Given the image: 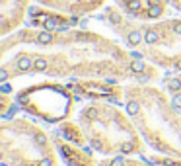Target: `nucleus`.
<instances>
[{"label": "nucleus", "mask_w": 181, "mask_h": 166, "mask_svg": "<svg viewBox=\"0 0 181 166\" xmlns=\"http://www.w3.org/2000/svg\"><path fill=\"white\" fill-rule=\"evenodd\" d=\"M10 90H12V88H10V84H6V82H4V84H2V94H8Z\"/></svg>", "instance_id": "obj_16"}, {"label": "nucleus", "mask_w": 181, "mask_h": 166, "mask_svg": "<svg viewBox=\"0 0 181 166\" xmlns=\"http://www.w3.org/2000/svg\"><path fill=\"white\" fill-rule=\"evenodd\" d=\"M92 147L95 149V151H102V149H103V147H102V143H99V141H92Z\"/></svg>", "instance_id": "obj_15"}, {"label": "nucleus", "mask_w": 181, "mask_h": 166, "mask_svg": "<svg viewBox=\"0 0 181 166\" xmlns=\"http://www.w3.org/2000/svg\"><path fill=\"white\" fill-rule=\"evenodd\" d=\"M140 0H129V10H132V12H136V10H140Z\"/></svg>", "instance_id": "obj_11"}, {"label": "nucleus", "mask_w": 181, "mask_h": 166, "mask_svg": "<svg viewBox=\"0 0 181 166\" xmlns=\"http://www.w3.org/2000/svg\"><path fill=\"white\" fill-rule=\"evenodd\" d=\"M168 86H169V90H173V92H175V90H179V86H181V80L179 78H172L168 82Z\"/></svg>", "instance_id": "obj_7"}, {"label": "nucleus", "mask_w": 181, "mask_h": 166, "mask_svg": "<svg viewBox=\"0 0 181 166\" xmlns=\"http://www.w3.org/2000/svg\"><path fill=\"white\" fill-rule=\"evenodd\" d=\"M162 16V6L160 4H154V6L148 8V18H160Z\"/></svg>", "instance_id": "obj_1"}, {"label": "nucleus", "mask_w": 181, "mask_h": 166, "mask_svg": "<svg viewBox=\"0 0 181 166\" xmlns=\"http://www.w3.org/2000/svg\"><path fill=\"white\" fill-rule=\"evenodd\" d=\"M18 68L20 71H28V68H31V59L29 57H22L18 61Z\"/></svg>", "instance_id": "obj_4"}, {"label": "nucleus", "mask_w": 181, "mask_h": 166, "mask_svg": "<svg viewBox=\"0 0 181 166\" xmlns=\"http://www.w3.org/2000/svg\"><path fill=\"white\" fill-rule=\"evenodd\" d=\"M33 67H35V71H45V68H47V61H45L43 57H39V59L33 63Z\"/></svg>", "instance_id": "obj_6"}, {"label": "nucleus", "mask_w": 181, "mask_h": 166, "mask_svg": "<svg viewBox=\"0 0 181 166\" xmlns=\"http://www.w3.org/2000/svg\"><path fill=\"white\" fill-rule=\"evenodd\" d=\"M127 111H129L131 115H136V114H138V104H136V102H129V106H127Z\"/></svg>", "instance_id": "obj_8"}, {"label": "nucleus", "mask_w": 181, "mask_h": 166, "mask_svg": "<svg viewBox=\"0 0 181 166\" xmlns=\"http://www.w3.org/2000/svg\"><path fill=\"white\" fill-rule=\"evenodd\" d=\"M144 41H146V43H150V45L156 43V41H158V33L154 29H148L146 33H144Z\"/></svg>", "instance_id": "obj_3"}, {"label": "nucleus", "mask_w": 181, "mask_h": 166, "mask_svg": "<svg viewBox=\"0 0 181 166\" xmlns=\"http://www.w3.org/2000/svg\"><path fill=\"white\" fill-rule=\"evenodd\" d=\"M37 41H39V43H43V45L51 43V41H53V33H49V31H43V33L37 35Z\"/></svg>", "instance_id": "obj_2"}, {"label": "nucleus", "mask_w": 181, "mask_h": 166, "mask_svg": "<svg viewBox=\"0 0 181 166\" xmlns=\"http://www.w3.org/2000/svg\"><path fill=\"white\" fill-rule=\"evenodd\" d=\"M127 39H129L131 45H138V43H140V39H142V37H140V31H131Z\"/></svg>", "instance_id": "obj_5"}, {"label": "nucleus", "mask_w": 181, "mask_h": 166, "mask_svg": "<svg viewBox=\"0 0 181 166\" xmlns=\"http://www.w3.org/2000/svg\"><path fill=\"white\" fill-rule=\"evenodd\" d=\"M172 106L175 110H181V94H175L173 98H172Z\"/></svg>", "instance_id": "obj_10"}, {"label": "nucleus", "mask_w": 181, "mask_h": 166, "mask_svg": "<svg viewBox=\"0 0 181 166\" xmlns=\"http://www.w3.org/2000/svg\"><path fill=\"white\" fill-rule=\"evenodd\" d=\"M162 164H164V166H181V164H175V162H172V160H164Z\"/></svg>", "instance_id": "obj_18"}, {"label": "nucleus", "mask_w": 181, "mask_h": 166, "mask_svg": "<svg viewBox=\"0 0 181 166\" xmlns=\"http://www.w3.org/2000/svg\"><path fill=\"white\" fill-rule=\"evenodd\" d=\"M173 31H175L177 35H181V22H175V24H173Z\"/></svg>", "instance_id": "obj_14"}, {"label": "nucleus", "mask_w": 181, "mask_h": 166, "mask_svg": "<svg viewBox=\"0 0 181 166\" xmlns=\"http://www.w3.org/2000/svg\"><path fill=\"white\" fill-rule=\"evenodd\" d=\"M39 166H53V162H51V160H41Z\"/></svg>", "instance_id": "obj_19"}, {"label": "nucleus", "mask_w": 181, "mask_h": 166, "mask_svg": "<svg viewBox=\"0 0 181 166\" xmlns=\"http://www.w3.org/2000/svg\"><path fill=\"white\" fill-rule=\"evenodd\" d=\"M142 68H144V65H142V61H138V59L131 65V71H135V72H142Z\"/></svg>", "instance_id": "obj_9"}, {"label": "nucleus", "mask_w": 181, "mask_h": 166, "mask_svg": "<svg viewBox=\"0 0 181 166\" xmlns=\"http://www.w3.org/2000/svg\"><path fill=\"white\" fill-rule=\"evenodd\" d=\"M177 71H181V59L177 61Z\"/></svg>", "instance_id": "obj_20"}, {"label": "nucleus", "mask_w": 181, "mask_h": 166, "mask_svg": "<svg viewBox=\"0 0 181 166\" xmlns=\"http://www.w3.org/2000/svg\"><path fill=\"white\" fill-rule=\"evenodd\" d=\"M121 149H123V152H131L132 151V143H125Z\"/></svg>", "instance_id": "obj_12"}, {"label": "nucleus", "mask_w": 181, "mask_h": 166, "mask_svg": "<svg viewBox=\"0 0 181 166\" xmlns=\"http://www.w3.org/2000/svg\"><path fill=\"white\" fill-rule=\"evenodd\" d=\"M123 164H125V160L121 158V156H119V158H115L113 162H111V166H123Z\"/></svg>", "instance_id": "obj_13"}, {"label": "nucleus", "mask_w": 181, "mask_h": 166, "mask_svg": "<svg viewBox=\"0 0 181 166\" xmlns=\"http://www.w3.org/2000/svg\"><path fill=\"white\" fill-rule=\"evenodd\" d=\"M6 78H8V72H6V71H0V80H2V82H6Z\"/></svg>", "instance_id": "obj_17"}]
</instances>
